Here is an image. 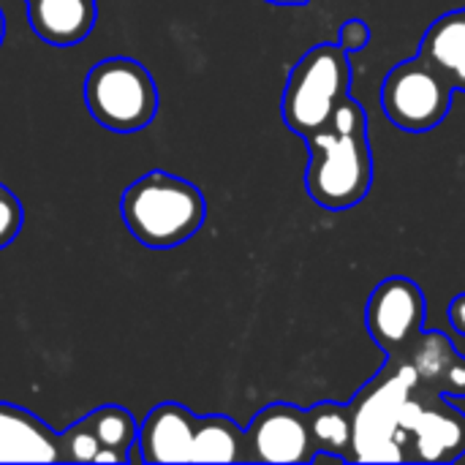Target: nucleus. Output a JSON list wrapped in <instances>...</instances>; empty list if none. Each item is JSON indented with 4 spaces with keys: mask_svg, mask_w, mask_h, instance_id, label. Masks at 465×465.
I'll return each mask as SVG.
<instances>
[{
    "mask_svg": "<svg viewBox=\"0 0 465 465\" xmlns=\"http://www.w3.org/2000/svg\"><path fill=\"white\" fill-rule=\"evenodd\" d=\"M120 215L144 248L169 251L202 229L207 204L193 183L169 172H147L125 188Z\"/></svg>",
    "mask_w": 465,
    "mask_h": 465,
    "instance_id": "2",
    "label": "nucleus"
},
{
    "mask_svg": "<svg viewBox=\"0 0 465 465\" xmlns=\"http://www.w3.org/2000/svg\"><path fill=\"white\" fill-rule=\"evenodd\" d=\"M452 82L422 54L398 63L381 84V106L392 125L425 134L439 128L452 109Z\"/></svg>",
    "mask_w": 465,
    "mask_h": 465,
    "instance_id": "6",
    "label": "nucleus"
},
{
    "mask_svg": "<svg viewBox=\"0 0 465 465\" xmlns=\"http://www.w3.org/2000/svg\"><path fill=\"white\" fill-rule=\"evenodd\" d=\"M87 420H90L101 447L114 450L128 458V450L136 444V436H139V425L131 411H125L120 406H104V409H95L93 414H87Z\"/></svg>",
    "mask_w": 465,
    "mask_h": 465,
    "instance_id": "17",
    "label": "nucleus"
},
{
    "mask_svg": "<svg viewBox=\"0 0 465 465\" xmlns=\"http://www.w3.org/2000/svg\"><path fill=\"white\" fill-rule=\"evenodd\" d=\"M3 35H5V19H3V11H0V44H3Z\"/></svg>",
    "mask_w": 465,
    "mask_h": 465,
    "instance_id": "23",
    "label": "nucleus"
},
{
    "mask_svg": "<svg viewBox=\"0 0 465 465\" xmlns=\"http://www.w3.org/2000/svg\"><path fill=\"white\" fill-rule=\"evenodd\" d=\"M267 3H275V5H305L308 0H267Z\"/></svg>",
    "mask_w": 465,
    "mask_h": 465,
    "instance_id": "22",
    "label": "nucleus"
},
{
    "mask_svg": "<svg viewBox=\"0 0 465 465\" xmlns=\"http://www.w3.org/2000/svg\"><path fill=\"white\" fill-rule=\"evenodd\" d=\"M425 313L428 302L422 289L411 278L392 275L381 281L368 300V335L390 360L401 362L409 354L417 335L425 330Z\"/></svg>",
    "mask_w": 465,
    "mask_h": 465,
    "instance_id": "8",
    "label": "nucleus"
},
{
    "mask_svg": "<svg viewBox=\"0 0 465 465\" xmlns=\"http://www.w3.org/2000/svg\"><path fill=\"white\" fill-rule=\"evenodd\" d=\"M199 417L185 406L161 403L139 425L136 447L144 463H191Z\"/></svg>",
    "mask_w": 465,
    "mask_h": 465,
    "instance_id": "10",
    "label": "nucleus"
},
{
    "mask_svg": "<svg viewBox=\"0 0 465 465\" xmlns=\"http://www.w3.org/2000/svg\"><path fill=\"white\" fill-rule=\"evenodd\" d=\"M248 463H311L316 460L308 411L289 403L264 406L248 425Z\"/></svg>",
    "mask_w": 465,
    "mask_h": 465,
    "instance_id": "9",
    "label": "nucleus"
},
{
    "mask_svg": "<svg viewBox=\"0 0 465 465\" xmlns=\"http://www.w3.org/2000/svg\"><path fill=\"white\" fill-rule=\"evenodd\" d=\"M311 153L305 172L308 196L324 210L357 207L373 185V153L368 144V112L346 95L332 117L302 136Z\"/></svg>",
    "mask_w": 465,
    "mask_h": 465,
    "instance_id": "1",
    "label": "nucleus"
},
{
    "mask_svg": "<svg viewBox=\"0 0 465 465\" xmlns=\"http://www.w3.org/2000/svg\"><path fill=\"white\" fill-rule=\"evenodd\" d=\"M22 218L25 215L19 199L5 185H0V251L16 240V234L22 232Z\"/></svg>",
    "mask_w": 465,
    "mask_h": 465,
    "instance_id": "19",
    "label": "nucleus"
},
{
    "mask_svg": "<svg viewBox=\"0 0 465 465\" xmlns=\"http://www.w3.org/2000/svg\"><path fill=\"white\" fill-rule=\"evenodd\" d=\"M409 362L387 360L384 371L349 403L354 422L351 463H406L401 447V414L417 390Z\"/></svg>",
    "mask_w": 465,
    "mask_h": 465,
    "instance_id": "3",
    "label": "nucleus"
},
{
    "mask_svg": "<svg viewBox=\"0 0 465 465\" xmlns=\"http://www.w3.org/2000/svg\"><path fill=\"white\" fill-rule=\"evenodd\" d=\"M0 463H65L63 436L30 411L0 403Z\"/></svg>",
    "mask_w": 465,
    "mask_h": 465,
    "instance_id": "11",
    "label": "nucleus"
},
{
    "mask_svg": "<svg viewBox=\"0 0 465 465\" xmlns=\"http://www.w3.org/2000/svg\"><path fill=\"white\" fill-rule=\"evenodd\" d=\"M63 450H65V463H95V455L101 452V441L87 417L63 433Z\"/></svg>",
    "mask_w": 465,
    "mask_h": 465,
    "instance_id": "18",
    "label": "nucleus"
},
{
    "mask_svg": "<svg viewBox=\"0 0 465 465\" xmlns=\"http://www.w3.org/2000/svg\"><path fill=\"white\" fill-rule=\"evenodd\" d=\"M450 324L458 335L465 338V292L450 302Z\"/></svg>",
    "mask_w": 465,
    "mask_h": 465,
    "instance_id": "21",
    "label": "nucleus"
},
{
    "mask_svg": "<svg viewBox=\"0 0 465 465\" xmlns=\"http://www.w3.org/2000/svg\"><path fill=\"white\" fill-rule=\"evenodd\" d=\"M447 395L417 387L401 414L406 463H455L465 455V411Z\"/></svg>",
    "mask_w": 465,
    "mask_h": 465,
    "instance_id": "7",
    "label": "nucleus"
},
{
    "mask_svg": "<svg viewBox=\"0 0 465 465\" xmlns=\"http://www.w3.org/2000/svg\"><path fill=\"white\" fill-rule=\"evenodd\" d=\"M460 351L455 349V343L439 332V330H422L417 335V341L411 343L409 354L403 357V362H409L417 373V384L422 390L430 392H441L444 395V384L452 373V368L460 362Z\"/></svg>",
    "mask_w": 465,
    "mask_h": 465,
    "instance_id": "15",
    "label": "nucleus"
},
{
    "mask_svg": "<svg viewBox=\"0 0 465 465\" xmlns=\"http://www.w3.org/2000/svg\"><path fill=\"white\" fill-rule=\"evenodd\" d=\"M368 41H371V27L362 19H346L338 30V44L346 52H360L368 46Z\"/></svg>",
    "mask_w": 465,
    "mask_h": 465,
    "instance_id": "20",
    "label": "nucleus"
},
{
    "mask_svg": "<svg viewBox=\"0 0 465 465\" xmlns=\"http://www.w3.org/2000/svg\"><path fill=\"white\" fill-rule=\"evenodd\" d=\"M420 54L430 60L455 90H465V11L439 16L428 27Z\"/></svg>",
    "mask_w": 465,
    "mask_h": 465,
    "instance_id": "13",
    "label": "nucleus"
},
{
    "mask_svg": "<svg viewBox=\"0 0 465 465\" xmlns=\"http://www.w3.org/2000/svg\"><path fill=\"white\" fill-rule=\"evenodd\" d=\"M191 463H248V433L229 417H199Z\"/></svg>",
    "mask_w": 465,
    "mask_h": 465,
    "instance_id": "14",
    "label": "nucleus"
},
{
    "mask_svg": "<svg viewBox=\"0 0 465 465\" xmlns=\"http://www.w3.org/2000/svg\"><path fill=\"white\" fill-rule=\"evenodd\" d=\"M316 460L319 458H338L343 463H351V441H354V422L351 409L338 403H319L308 409Z\"/></svg>",
    "mask_w": 465,
    "mask_h": 465,
    "instance_id": "16",
    "label": "nucleus"
},
{
    "mask_svg": "<svg viewBox=\"0 0 465 465\" xmlns=\"http://www.w3.org/2000/svg\"><path fill=\"white\" fill-rule=\"evenodd\" d=\"M84 104L90 114L120 134L139 131L158 112V87L150 71L131 57H106L84 79Z\"/></svg>",
    "mask_w": 465,
    "mask_h": 465,
    "instance_id": "5",
    "label": "nucleus"
},
{
    "mask_svg": "<svg viewBox=\"0 0 465 465\" xmlns=\"http://www.w3.org/2000/svg\"><path fill=\"white\" fill-rule=\"evenodd\" d=\"M349 52L341 44H316L302 54L286 79L281 104L283 123L300 136L319 131L349 95Z\"/></svg>",
    "mask_w": 465,
    "mask_h": 465,
    "instance_id": "4",
    "label": "nucleus"
},
{
    "mask_svg": "<svg viewBox=\"0 0 465 465\" xmlns=\"http://www.w3.org/2000/svg\"><path fill=\"white\" fill-rule=\"evenodd\" d=\"M27 5L35 35L54 46L84 41L95 25V0H27Z\"/></svg>",
    "mask_w": 465,
    "mask_h": 465,
    "instance_id": "12",
    "label": "nucleus"
}]
</instances>
